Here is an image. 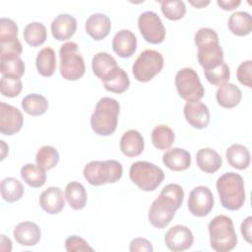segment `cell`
I'll use <instances>...</instances> for the list:
<instances>
[{
  "label": "cell",
  "instance_id": "13",
  "mask_svg": "<svg viewBox=\"0 0 252 252\" xmlns=\"http://www.w3.org/2000/svg\"><path fill=\"white\" fill-rule=\"evenodd\" d=\"M194 241L193 233L189 227L176 224L170 227L164 235L166 247L173 252H181L189 249Z\"/></svg>",
  "mask_w": 252,
  "mask_h": 252
},
{
  "label": "cell",
  "instance_id": "11",
  "mask_svg": "<svg viewBox=\"0 0 252 252\" xmlns=\"http://www.w3.org/2000/svg\"><path fill=\"white\" fill-rule=\"evenodd\" d=\"M138 28L147 42L158 44L164 40L165 28L159 16L153 11H146L139 16Z\"/></svg>",
  "mask_w": 252,
  "mask_h": 252
},
{
  "label": "cell",
  "instance_id": "17",
  "mask_svg": "<svg viewBox=\"0 0 252 252\" xmlns=\"http://www.w3.org/2000/svg\"><path fill=\"white\" fill-rule=\"evenodd\" d=\"M112 48L119 57L129 58L137 49V37L130 30H121L113 36Z\"/></svg>",
  "mask_w": 252,
  "mask_h": 252
},
{
  "label": "cell",
  "instance_id": "48",
  "mask_svg": "<svg viewBox=\"0 0 252 252\" xmlns=\"http://www.w3.org/2000/svg\"><path fill=\"white\" fill-rule=\"evenodd\" d=\"M189 3L196 8H203L210 4V1H189Z\"/></svg>",
  "mask_w": 252,
  "mask_h": 252
},
{
  "label": "cell",
  "instance_id": "8",
  "mask_svg": "<svg viewBox=\"0 0 252 252\" xmlns=\"http://www.w3.org/2000/svg\"><path fill=\"white\" fill-rule=\"evenodd\" d=\"M129 176L143 191H154L163 181L164 173L160 167L149 161H136L131 164Z\"/></svg>",
  "mask_w": 252,
  "mask_h": 252
},
{
  "label": "cell",
  "instance_id": "3",
  "mask_svg": "<svg viewBox=\"0 0 252 252\" xmlns=\"http://www.w3.org/2000/svg\"><path fill=\"white\" fill-rule=\"evenodd\" d=\"M120 110L119 102L112 97L100 98L91 116V127L99 136H109L114 133L118 124Z\"/></svg>",
  "mask_w": 252,
  "mask_h": 252
},
{
  "label": "cell",
  "instance_id": "28",
  "mask_svg": "<svg viewBox=\"0 0 252 252\" xmlns=\"http://www.w3.org/2000/svg\"><path fill=\"white\" fill-rule=\"evenodd\" d=\"M65 198L70 207L76 211L82 210L86 206L88 200L85 187L77 181H72L66 185Z\"/></svg>",
  "mask_w": 252,
  "mask_h": 252
},
{
  "label": "cell",
  "instance_id": "24",
  "mask_svg": "<svg viewBox=\"0 0 252 252\" xmlns=\"http://www.w3.org/2000/svg\"><path fill=\"white\" fill-rule=\"evenodd\" d=\"M196 161L198 167L206 173H214L218 171L221 164L222 158L219 153L211 148H204L197 152Z\"/></svg>",
  "mask_w": 252,
  "mask_h": 252
},
{
  "label": "cell",
  "instance_id": "23",
  "mask_svg": "<svg viewBox=\"0 0 252 252\" xmlns=\"http://www.w3.org/2000/svg\"><path fill=\"white\" fill-rule=\"evenodd\" d=\"M162 161L170 170L182 171L191 165V155L184 149L173 148L163 154Z\"/></svg>",
  "mask_w": 252,
  "mask_h": 252
},
{
  "label": "cell",
  "instance_id": "20",
  "mask_svg": "<svg viewBox=\"0 0 252 252\" xmlns=\"http://www.w3.org/2000/svg\"><path fill=\"white\" fill-rule=\"evenodd\" d=\"M50 29L55 39L66 40L75 33L77 30V20L69 14H60L52 21Z\"/></svg>",
  "mask_w": 252,
  "mask_h": 252
},
{
  "label": "cell",
  "instance_id": "22",
  "mask_svg": "<svg viewBox=\"0 0 252 252\" xmlns=\"http://www.w3.org/2000/svg\"><path fill=\"white\" fill-rule=\"evenodd\" d=\"M144 147V138L137 130L131 129L124 132L120 139V150L126 157H138L143 153Z\"/></svg>",
  "mask_w": 252,
  "mask_h": 252
},
{
  "label": "cell",
  "instance_id": "5",
  "mask_svg": "<svg viewBox=\"0 0 252 252\" xmlns=\"http://www.w3.org/2000/svg\"><path fill=\"white\" fill-rule=\"evenodd\" d=\"M211 247L217 252H227L237 244V236L233 222L224 215L215 217L208 225Z\"/></svg>",
  "mask_w": 252,
  "mask_h": 252
},
{
  "label": "cell",
  "instance_id": "18",
  "mask_svg": "<svg viewBox=\"0 0 252 252\" xmlns=\"http://www.w3.org/2000/svg\"><path fill=\"white\" fill-rule=\"evenodd\" d=\"M87 33L94 40H101L106 37L111 29L110 19L101 13L91 15L85 24Z\"/></svg>",
  "mask_w": 252,
  "mask_h": 252
},
{
  "label": "cell",
  "instance_id": "31",
  "mask_svg": "<svg viewBox=\"0 0 252 252\" xmlns=\"http://www.w3.org/2000/svg\"><path fill=\"white\" fill-rule=\"evenodd\" d=\"M22 107L24 111L30 115H42L48 108V100L41 94H30L23 98Z\"/></svg>",
  "mask_w": 252,
  "mask_h": 252
},
{
  "label": "cell",
  "instance_id": "45",
  "mask_svg": "<svg viewBox=\"0 0 252 252\" xmlns=\"http://www.w3.org/2000/svg\"><path fill=\"white\" fill-rule=\"evenodd\" d=\"M129 250L131 252H136V251L153 252L154 248H153L152 243L148 239H146L144 237H137V238H134L130 242Z\"/></svg>",
  "mask_w": 252,
  "mask_h": 252
},
{
  "label": "cell",
  "instance_id": "38",
  "mask_svg": "<svg viewBox=\"0 0 252 252\" xmlns=\"http://www.w3.org/2000/svg\"><path fill=\"white\" fill-rule=\"evenodd\" d=\"M204 74L208 82L214 86H221L223 84H226L230 77L229 67L224 61L215 68L205 70Z\"/></svg>",
  "mask_w": 252,
  "mask_h": 252
},
{
  "label": "cell",
  "instance_id": "19",
  "mask_svg": "<svg viewBox=\"0 0 252 252\" xmlns=\"http://www.w3.org/2000/svg\"><path fill=\"white\" fill-rule=\"evenodd\" d=\"M39 206L50 215L60 213L65 207L63 192L59 187H49L39 196Z\"/></svg>",
  "mask_w": 252,
  "mask_h": 252
},
{
  "label": "cell",
  "instance_id": "2",
  "mask_svg": "<svg viewBox=\"0 0 252 252\" xmlns=\"http://www.w3.org/2000/svg\"><path fill=\"white\" fill-rule=\"evenodd\" d=\"M198 47V61L205 70H210L223 62V51L219 42L218 33L210 28H201L195 33Z\"/></svg>",
  "mask_w": 252,
  "mask_h": 252
},
{
  "label": "cell",
  "instance_id": "27",
  "mask_svg": "<svg viewBox=\"0 0 252 252\" xmlns=\"http://www.w3.org/2000/svg\"><path fill=\"white\" fill-rule=\"evenodd\" d=\"M229 31L237 35L244 36L252 31V19L249 13L244 11H238L230 15L227 23Z\"/></svg>",
  "mask_w": 252,
  "mask_h": 252
},
{
  "label": "cell",
  "instance_id": "44",
  "mask_svg": "<svg viewBox=\"0 0 252 252\" xmlns=\"http://www.w3.org/2000/svg\"><path fill=\"white\" fill-rule=\"evenodd\" d=\"M23 51V46L19 39L11 42L0 43V56H19Z\"/></svg>",
  "mask_w": 252,
  "mask_h": 252
},
{
  "label": "cell",
  "instance_id": "7",
  "mask_svg": "<svg viewBox=\"0 0 252 252\" xmlns=\"http://www.w3.org/2000/svg\"><path fill=\"white\" fill-rule=\"evenodd\" d=\"M61 76L68 81H77L82 78L86 71L85 61L79 52V45L74 41H67L59 49Z\"/></svg>",
  "mask_w": 252,
  "mask_h": 252
},
{
  "label": "cell",
  "instance_id": "36",
  "mask_svg": "<svg viewBox=\"0 0 252 252\" xmlns=\"http://www.w3.org/2000/svg\"><path fill=\"white\" fill-rule=\"evenodd\" d=\"M59 161L58 151L52 146L41 147L35 155V162L44 170L53 168Z\"/></svg>",
  "mask_w": 252,
  "mask_h": 252
},
{
  "label": "cell",
  "instance_id": "41",
  "mask_svg": "<svg viewBox=\"0 0 252 252\" xmlns=\"http://www.w3.org/2000/svg\"><path fill=\"white\" fill-rule=\"evenodd\" d=\"M18 26L9 18H1L0 20V43L15 41L18 39Z\"/></svg>",
  "mask_w": 252,
  "mask_h": 252
},
{
  "label": "cell",
  "instance_id": "15",
  "mask_svg": "<svg viewBox=\"0 0 252 252\" xmlns=\"http://www.w3.org/2000/svg\"><path fill=\"white\" fill-rule=\"evenodd\" d=\"M186 121L194 128L204 129L210 123V110L202 101H187L183 109Z\"/></svg>",
  "mask_w": 252,
  "mask_h": 252
},
{
  "label": "cell",
  "instance_id": "16",
  "mask_svg": "<svg viewBox=\"0 0 252 252\" xmlns=\"http://www.w3.org/2000/svg\"><path fill=\"white\" fill-rule=\"evenodd\" d=\"M94 74L102 82L110 80L119 70L116 60L107 52L96 53L92 60Z\"/></svg>",
  "mask_w": 252,
  "mask_h": 252
},
{
  "label": "cell",
  "instance_id": "30",
  "mask_svg": "<svg viewBox=\"0 0 252 252\" xmlns=\"http://www.w3.org/2000/svg\"><path fill=\"white\" fill-rule=\"evenodd\" d=\"M21 176L23 180L31 187L39 188L46 181V173L43 168L33 163H27L21 168Z\"/></svg>",
  "mask_w": 252,
  "mask_h": 252
},
{
  "label": "cell",
  "instance_id": "10",
  "mask_svg": "<svg viewBox=\"0 0 252 252\" xmlns=\"http://www.w3.org/2000/svg\"><path fill=\"white\" fill-rule=\"evenodd\" d=\"M174 82L179 96L186 101H198L204 96V88L194 69H180L175 75Z\"/></svg>",
  "mask_w": 252,
  "mask_h": 252
},
{
  "label": "cell",
  "instance_id": "37",
  "mask_svg": "<svg viewBox=\"0 0 252 252\" xmlns=\"http://www.w3.org/2000/svg\"><path fill=\"white\" fill-rule=\"evenodd\" d=\"M160 9L164 17L170 21H177L184 17L186 13V6L183 1L170 0L160 1Z\"/></svg>",
  "mask_w": 252,
  "mask_h": 252
},
{
  "label": "cell",
  "instance_id": "40",
  "mask_svg": "<svg viewBox=\"0 0 252 252\" xmlns=\"http://www.w3.org/2000/svg\"><path fill=\"white\" fill-rule=\"evenodd\" d=\"M23 84L20 78L13 76H2L0 81V91L4 96L15 97L20 94Z\"/></svg>",
  "mask_w": 252,
  "mask_h": 252
},
{
  "label": "cell",
  "instance_id": "42",
  "mask_svg": "<svg viewBox=\"0 0 252 252\" xmlns=\"http://www.w3.org/2000/svg\"><path fill=\"white\" fill-rule=\"evenodd\" d=\"M65 248L68 252L94 251V248L79 235H70L65 240Z\"/></svg>",
  "mask_w": 252,
  "mask_h": 252
},
{
  "label": "cell",
  "instance_id": "33",
  "mask_svg": "<svg viewBox=\"0 0 252 252\" xmlns=\"http://www.w3.org/2000/svg\"><path fill=\"white\" fill-rule=\"evenodd\" d=\"M174 139V132L167 125H158L152 131V142L158 150H168L173 144Z\"/></svg>",
  "mask_w": 252,
  "mask_h": 252
},
{
  "label": "cell",
  "instance_id": "14",
  "mask_svg": "<svg viewBox=\"0 0 252 252\" xmlns=\"http://www.w3.org/2000/svg\"><path fill=\"white\" fill-rule=\"evenodd\" d=\"M23 124V114L17 107L0 102V132L3 135L11 136L18 133Z\"/></svg>",
  "mask_w": 252,
  "mask_h": 252
},
{
  "label": "cell",
  "instance_id": "34",
  "mask_svg": "<svg viewBox=\"0 0 252 252\" xmlns=\"http://www.w3.org/2000/svg\"><path fill=\"white\" fill-rule=\"evenodd\" d=\"M23 35L28 44L35 47L41 45L45 41L47 37V31L43 24L39 22H32L25 27Z\"/></svg>",
  "mask_w": 252,
  "mask_h": 252
},
{
  "label": "cell",
  "instance_id": "21",
  "mask_svg": "<svg viewBox=\"0 0 252 252\" xmlns=\"http://www.w3.org/2000/svg\"><path fill=\"white\" fill-rule=\"evenodd\" d=\"M13 234L19 244L33 246L40 240L41 231L36 223L32 221H23L16 225Z\"/></svg>",
  "mask_w": 252,
  "mask_h": 252
},
{
  "label": "cell",
  "instance_id": "32",
  "mask_svg": "<svg viewBox=\"0 0 252 252\" xmlns=\"http://www.w3.org/2000/svg\"><path fill=\"white\" fill-rule=\"evenodd\" d=\"M23 184L14 177H6L1 181L0 190L3 200L9 203L19 201L24 195Z\"/></svg>",
  "mask_w": 252,
  "mask_h": 252
},
{
  "label": "cell",
  "instance_id": "25",
  "mask_svg": "<svg viewBox=\"0 0 252 252\" xmlns=\"http://www.w3.org/2000/svg\"><path fill=\"white\" fill-rule=\"evenodd\" d=\"M218 103L224 108H233L239 104L242 98L240 89L231 83H226L219 87L216 93Z\"/></svg>",
  "mask_w": 252,
  "mask_h": 252
},
{
  "label": "cell",
  "instance_id": "43",
  "mask_svg": "<svg viewBox=\"0 0 252 252\" xmlns=\"http://www.w3.org/2000/svg\"><path fill=\"white\" fill-rule=\"evenodd\" d=\"M251 72H252V61L251 60H246V61H243L242 63H240L237 68V72H236L237 80L239 81V83L248 88H251L252 87Z\"/></svg>",
  "mask_w": 252,
  "mask_h": 252
},
{
  "label": "cell",
  "instance_id": "47",
  "mask_svg": "<svg viewBox=\"0 0 252 252\" xmlns=\"http://www.w3.org/2000/svg\"><path fill=\"white\" fill-rule=\"evenodd\" d=\"M217 3L222 10L231 11L236 7H238L241 1L240 0H218Z\"/></svg>",
  "mask_w": 252,
  "mask_h": 252
},
{
  "label": "cell",
  "instance_id": "6",
  "mask_svg": "<svg viewBox=\"0 0 252 252\" xmlns=\"http://www.w3.org/2000/svg\"><path fill=\"white\" fill-rule=\"evenodd\" d=\"M123 173L122 164L115 159L93 160L86 164L83 170L85 179L94 186L118 181Z\"/></svg>",
  "mask_w": 252,
  "mask_h": 252
},
{
  "label": "cell",
  "instance_id": "9",
  "mask_svg": "<svg viewBox=\"0 0 252 252\" xmlns=\"http://www.w3.org/2000/svg\"><path fill=\"white\" fill-rule=\"evenodd\" d=\"M163 56L154 49H146L139 54L132 66L135 79L142 83L151 81L163 68Z\"/></svg>",
  "mask_w": 252,
  "mask_h": 252
},
{
  "label": "cell",
  "instance_id": "4",
  "mask_svg": "<svg viewBox=\"0 0 252 252\" xmlns=\"http://www.w3.org/2000/svg\"><path fill=\"white\" fill-rule=\"evenodd\" d=\"M220 203L229 211L239 210L245 202L244 181L241 175L235 172H225L216 183Z\"/></svg>",
  "mask_w": 252,
  "mask_h": 252
},
{
  "label": "cell",
  "instance_id": "46",
  "mask_svg": "<svg viewBox=\"0 0 252 252\" xmlns=\"http://www.w3.org/2000/svg\"><path fill=\"white\" fill-rule=\"evenodd\" d=\"M251 227H252V217H247L242 222L240 226V231L243 236V238L248 242H252V232H251Z\"/></svg>",
  "mask_w": 252,
  "mask_h": 252
},
{
  "label": "cell",
  "instance_id": "1",
  "mask_svg": "<svg viewBox=\"0 0 252 252\" xmlns=\"http://www.w3.org/2000/svg\"><path fill=\"white\" fill-rule=\"evenodd\" d=\"M183 199L184 191L180 185L175 183L165 185L149 210L148 218L151 224L157 228L168 225L176 210L182 205Z\"/></svg>",
  "mask_w": 252,
  "mask_h": 252
},
{
  "label": "cell",
  "instance_id": "35",
  "mask_svg": "<svg viewBox=\"0 0 252 252\" xmlns=\"http://www.w3.org/2000/svg\"><path fill=\"white\" fill-rule=\"evenodd\" d=\"M0 71L2 76L21 78L25 73V63L19 56H0Z\"/></svg>",
  "mask_w": 252,
  "mask_h": 252
},
{
  "label": "cell",
  "instance_id": "39",
  "mask_svg": "<svg viewBox=\"0 0 252 252\" xmlns=\"http://www.w3.org/2000/svg\"><path fill=\"white\" fill-rule=\"evenodd\" d=\"M130 85V80L127 73L119 68L117 73L108 81L103 82V87L106 91L115 94H122L124 93Z\"/></svg>",
  "mask_w": 252,
  "mask_h": 252
},
{
  "label": "cell",
  "instance_id": "12",
  "mask_svg": "<svg viewBox=\"0 0 252 252\" xmlns=\"http://www.w3.org/2000/svg\"><path fill=\"white\" fill-rule=\"evenodd\" d=\"M188 210L193 216L202 218L208 216L214 207V196L207 186H197L189 194Z\"/></svg>",
  "mask_w": 252,
  "mask_h": 252
},
{
  "label": "cell",
  "instance_id": "26",
  "mask_svg": "<svg viewBox=\"0 0 252 252\" xmlns=\"http://www.w3.org/2000/svg\"><path fill=\"white\" fill-rule=\"evenodd\" d=\"M225 158L227 162L236 169H245L250 164V152L249 150L241 144L231 145L225 153Z\"/></svg>",
  "mask_w": 252,
  "mask_h": 252
},
{
  "label": "cell",
  "instance_id": "29",
  "mask_svg": "<svg viewBox=\"0 0 252 252\" xmlns=\"http://www.w3.org/2000/svg\"><path fill=\"white\" fill-rule=\"evenodd\" d=\"M35 66L37 72L43 77H50L54 74L56 69V55L55 51L47 46L39 50L35 59Z\"/></svg>",
  "mask_w": 252,
  "mask_h": 252
}]
</instances>
